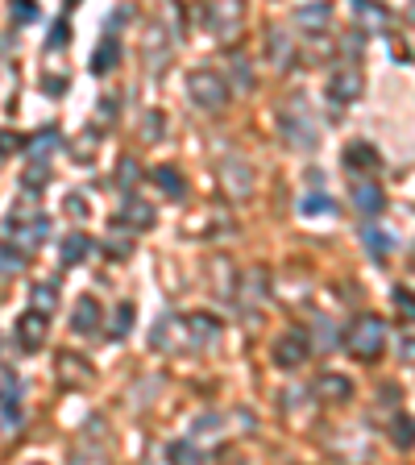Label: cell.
<instances>
[{
    "mask_svg": "<svg viewBox=\"0 0 415 465\" xmlns=\"http://www.w3.org/2000/svg\"><path fill=\"white\" fill-rule=\"evenodd\" d=\"M83 254H87V241H83L79 233H71V237L62 241V262L75 266V262H83Z\"/></svg>",
    "mask_w": 415,
    "mask_h": 465,
    "instance_id": "16",
    "label": "cell"
},
{
    "mask_svg": "<svg viewBox=\"0 0 415 465\" xmlns=\"http://www.w3.org/2000/svg\"><path fill=\"white\" fill-rule=\"evenodd\" d=\"M395 312H399L403 320H415V295L412 291H395Z\"/></svg>",
    "mask_w": 415,
    "mask_h": 465,
    "instance_id": "19",
    "label": "cell"
},
{
    "mask_svg": "<svg viewBox=\"0 0 415 465\" xmlns=\"http://www.w3.org/2000/svg\"><path fill=\"white\" fill-rule=\"evenodd\" d=\"M308 358V341H303V333L295 328V333H287L279 345H274V362L279 366H299Z\"/></svg>",
    "mask_w": 415,
    "mask_h": 465,
    "instance_id": "6",
    "label": "cell"
},
{
    "mask_svg": "<svg viewBox=\"0 0 415 465\" xmlns=\"http://www.w3.org/2000/svg\"><path fill=\"white\" fill-rule=\"evenodd\" d=\"M129 320H133V308H129V304H121V312H116V328H112V333H116V337H121V333H129Z\"/></svg>",
    "mask_w": 415,
    "mask_h": 465,
    "instance_id": "25",
    "label": "cell"
},
{
    "mask_svg": "<svg viewBox=\"0 0 415 465\" xmlns=\"http://www.w3.org/2000/svg\"><path fill=\"white\" fill-rule=\"evenodd\" d=\"M54 146H58V133H54V129H46V133H42V137L33 141V150H37V154H50Z\"/></svg>",
    "mask_w": 415,
    "mask_h": 465,
    "instance_id": "23",
    "label": "cell"
},
{
    "mask_svg": "<svg viewBox=\"0 0 415 465\" xmlns=\"http://www.w3.org/2000/svg\"><path fill=\"white\" fill-rule=\"evenodd\" d=\"M125 216H129V220H137V225H150V220H154V212H150V204H141V200H133V204H125Z\"/></svg>",
    "mask_w": 415,
    "mask_h": 465,
    "instance_id": "18",
    "label": "cell"
},
{
    "mask_svg": "<svg viewBox=\"0 0 415 465\" xmlns=\"http://www.w3.org/2000/svg\"><path fill=\"white\" fill-rule=\"evenodd\" d=\"M96 320H100V304H96L91 295H83V299L75 304V333H91Z\"/></svg>",
    "mask_w": 415,
    "mask_h": 465,
    "instance_id": "8",
    "label": "cell"
},
{
    "mask_svg": "<svg viewBox=\"0 0 415 465\" xmlns=\"http://www.w3.org/2000/svg\"><path fill=\"white\" fill-rule=\"evenodd\" d=\"M33 304H37V312H42V316H50V312H54V304H58V299H54V287H50V283H46V287H37V291H33Z\"/></svg>",
    "mask_w": 415,
    "mask_h": 465,
    "instance_id": "17",
    "label": "cell"
},
{
    "mask_svg": "<svg viewBox=\"0 0 415 465\" xmlns=\"http://www.w3.org/2000/svg\"><path fill=\"white\" fill-rule=\"evenodd\" d=\"M366 245H370L374 254H387V237H382L378 229H366Z\"/></svg>",
    "mask_w": 415,
    "mask_h": 465,
    "instance_id": "24",
    "label": "cell"
},
{
    "mask_svg": "<svg viewBox=\"0 0 415 465\" xmlns=\"http://www.w3.org/2000/svg\"><path fill=\"white\" fill-rule=\"evenodd\" d=\"M349 349H353V358H366V362H374L378 353H382V345H387V328H382V320H357L353 328H349Z\"/></svg>",
    "mask_w": 415,
    "mask_h": 465,
    "instance_id": "1",
    "label": "cell"
},
{
    "mask_svg": "<svg viewBox=\"0 0 415 465\" xmlns=\"http://www.w3.org/2000/svg\"><path fill=\"white\" fill-rule=\"evenodd\" d=\"M12 146H17V137H8V133H4V137H0V150H12Z\"/></svg>",
    "mask_w": 415,
    "mask_h": 465,
    "instance_id": "27",
    "label": "cell"
},
{
    "mask_svg": "<svg viewBox=\"0 0 415 465\" xmlns=\"http://www.w3.org/2000/svg\"><path fill=\"white\" fill-rule=\"evenodd\" d=\"M391 441H395L399 449H415V420L412 416H399V420L391 424Z\"/></svg>",
    "mask_w": 415,
    "mask_h": 465,
    "instance_id": "14",
    "label": "cell"
},
{
    "mask_svg": "<svg viewBox=\"0 0 415 465\" xmlns=\"http://www.w3.org/2000/svg\"><path fill=\"white\" fill-rule=\"evenodd\" d=\"M208 21H212V29L220 37L237 33V25H241V0H208Z\"/></svg>",
    "mask_w": 415,
    "mask_h": 465,
    "instance_id": "3",
    "label": "cell"
},
{
    "mask_svg": "<svg viewBox=\"0 0 415 465\" xmlns=\"http://www.w3.org/2000/svg\"><path fill=\"white\" fill-rule=\"evenodd\" d=\"M345 158H349V166H353V170H362V166H366V170H370V166H374V162H378V154H374V150H370V146H362V141H353V146H349V154H345Z\"/></svg>",
    "mask_w": 415,
    "mask_h": 465,
    "instance_id": "15",
    "label": "cell"
},
{
    "mask_svg": "<svg viewBox=\"0 0 415 465\" xmlns=\"http://www.w3.org/2000/svg\"><path fill=\"white\" fill-rule=\"evenodd\" d=\"M353 204H357L362 212H378V208H382V191H378L374 183H357V187H353Z\"/></svg>",
    "mask_w": 415,
    "mask_h": 465,
    "instance_id": "11",
    "label": "cell"
},
{
    "mask_svg": "<svg viewBox=\"0 0 415 465\" xmlns=\"http://www.w3.org/2000/svg\"><path fill=\"white\" fill-rule=\"evenodd\" d=\"M353 12H357L362 21H370V25H378V29H382V25L391 21V12H387L382 4H374V0H353Z\"/></svg>",
    "mask_w": 415,
    "mask_h": 465,
    "instance_id": "13",
    "label": "cell"
},
{
    "mask_svg": "<svg viewBox=\"0 0 415 465\" xmlns=\"http://www.w3.org/2000/svg\"><path fill=\"white\" fill-rule=\"evenodd\" d=\"M220 183H224L233 195H249V191H254V175H249V166L237 162V158H229V162L220 166Z\"/></svg>",
    "mask_w": 415,
    "mask_h": 465,
    "instance_id": "5",
    "label": "cell"
},
{
    "mask_svg": "<svg viewBox=\"0 0 415 465\" xmlns=\"http://www.w3.org/2000/svg\"><path fill=\"white\" fill-rule=\"evenodd\" d=\"M316 391H320L324 399H349L353 383H349V378H341V374H324V378L316 383Z\"/></svg>",
    "mask_w": 415,
    "mask_h": 465,
    "instance_id": "10",
    "label": "cell"
},
{
    "mask_svg": "<svg viewBox=\"0 0 415 465\" xmlns=\"http://www.w3.org/2000/svg\"><path fill=\"white\" fill-rule=\"evenodd\" d=\"M62 378H71V383H83L87 378V370L79 366V358H62Z\"/></svg>",
    "mask_w": 415,
    "mask_h": 465,
    "instance_id": "22",
    "label": "cell"
},
{
    "mask_svg": "<svg viewBox=\"0 0 415 465\" xmlns=\"http://www.w3.org/2000/svg\"><path fill=\"white\" fill-rule=\"evenodd\" d=\"M154 179H158V187H166V191H175V195H183V179H179L175 170H166V166H162V170H158Z\"/></svg>",
    "mask_w": 415,
    "mask_h": 465,
    "instance_id": "20",
    "label": "cell"
},
{
    "mask_svg": "<svg viewBox=\"0 0 415 465\" xmlns=\"http://www.w3.org/2000/svg\"><path fill=\"white\" fill-rule=\"evenodd\" d=\"M116 67V37H104V46H96V58H91V71L104 75Z\"/></svg>",
    "mask_w": 415,
    "mask_h": 465,
    "instance_id": "12",
    "label": "cell"
},
{
    "mask_svg": "<svg viewBox=\"0 0 415 465\" xmlns=\"http://www.w3.org/2000/svg\"><path fill=\"white\" fill-rule=\"evenodd\" d=\"M191 100L200 104V108H224V100H229V87H224V79L220 75H212V71H195L191 75Z\"/></svg>",
    "mask_w": 415,
    "mask_h": 465,
    "instance_id": "2",
    "label": "cell"
},
{
    "mask_svg": "<svg viewBox=\"0 0 415 465\" xmlns=\"http://www.w3.org/2000/svg\"><path fill=\"white\" fill-rule=\"evenodd\" d=\"M121 183H137V166H133V162L121 166Z\"/></svg>",
    "mask_w": 415,
    "mask_h": 465,
    "instance_id": "26",
    "label": "cell"
},
{
    "mask_svg": "<svg viewBox=\"0 0 415 465\" xmlns=\"http://www.w3.org/2000/svg\"><path fill=\"white\" fill-rule=\"evenodd\" d=\"M362 75L357 71H333V79H328V96L333 100H341V104H349V100H357L362 96Z\"/></svg>",
    "mask_w": 415,
    "mask_h": 465,
    "instance_id": "4",
    "label": "cell"
},
{
    "mask_svg": "<svg viewBox=\"0 0 415 465\" xmlns=\"http://www.w3.org/2000/svg\"><path fill=\"white\" fill-rule=\"evenodd\" d=\"M42 324H46V316H42V312H37V316H33V312H29V316H21V324H17V328H21V345H25V349H37V345H42Z\"/></svg>",
    "mask_w": 415,
    "mask_h": 465,
    "instance_id": "9",
    "label": "cell"
},
{
    "mask_svg": "<svg viewBox=\"0 0 415 465\" xmlns=\"http://www.w3.org/2000/svg\"><path fill=\"white\" fill-rule=\"evenodd\" d=\"M299 212H308V216H316V212H333V200L312 195V200H303V204H299Z\"/></svg>",
    "mask_w": 415,
    "mask_h": 465,
    "instance_id": "21",
    "label": "cell"
},
{
    "mask_svg": "<svg viewBox=\"0 0 415 465\" xmlns=\"http://www.w3.org/2000/svg\"><path fill=\"white\" fill-rule=\"evenodd\" d=\"M299 29H312V33H320L328 21H333V4H308V8H299Z\"/></svg>",
    "mask_w": 415,
    "mask_h": 465,
    "instance_id": "7",
    "label": "cell"
}]
</instances>
